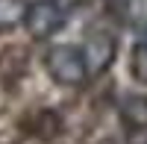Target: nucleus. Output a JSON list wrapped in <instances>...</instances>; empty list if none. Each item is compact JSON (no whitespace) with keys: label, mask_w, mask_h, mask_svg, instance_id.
Here are the masks:
<instances>
[{"label":"nucleus","mask_w":147,"mask_h":144,"mask_svg":"<svg viewBox=\"0 0 147 144\" xmlns=\"http://www.w3.org/2000/svg\"><path fill=\"white\" fill-rule=\"evenodd\" d=\"M47 74H50L59 85H80V82L91 74L85 50L71 44H56L47 50Z\"/></svg>","instance_id":"nucleus-1"},{"label":"nucleus","mask_w":147,"mask_h":144,"mask_svg":"<svg viewBox=\"0 0 147 144\" xmlns=\"http://www.w3.org/2000/svg\"><path fill=\"white\" fill-rule=\"evenodd\" d=\"M27 30L32 38H50V35H56L59 30L65 27V15L62 9H59L56 3H50V0H38V3H32L27 9Z\"/></svg>","instance_id":"nucleus-2"},{"label":"nucleus","mask_w":147,"mask_h":144,"mask_svg":"<svg viewBox=\"0 0 147 144\" xmlns=\"http://www.w3.org/2000/svg\"><path fill=\"white\" fill-rule=\"evenodd\" d=\"M115 56V44L106 38V35H97V38L85 47V59H88V71H103Z\"/></svg>","instance_id":"nucleus-3"},{"label":"nucleus","mask_w":147,"mask_h":144,"mask_svg":"<svg viewBox=\"0 0 147 144\" xmlns=\"http://www.w3.org/2000/svg\"><path fill=\"white\" fill-rule=\"evenodd\" d=\"M121 115L129 127H147V97L141 94H129L121 103Z\"/></svg>","instance_id":"nucleus-4"},{"label":"nucleus","mask_w":147,"mask_h":144,"mask_svg":"<svg viewBox=\"0 0 147 144\" xmlns=\"http://www.w3.org/2000/svg\"><path fill=\"white\" fill-rule=\"evenodd\" d=\"M27 3L24 0H0V27H15L27 21Z\"/></svg>","instance_id":"nucleus-5"},{"label":"nucleus","mask_w":147,"mask_h":144,"mask_svg":"<svg viewBox=\"0 0 147 144\" xmlns=\"http://www.w3.org/2000/svg\"><path fill=\"white\" fill-rule=\"evenodd\" d=\"M132 68H136V77L147 82V44L136 47V62H132Z\"/></svg>","instance_id":"nucleus-6"}]
</instances>
